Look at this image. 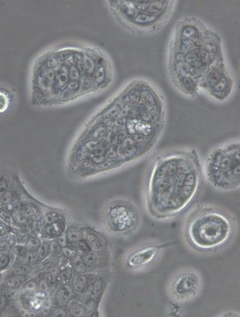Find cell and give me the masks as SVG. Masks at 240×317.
Instances as JSON below:
<instances>
[{"label": "cell", "mask_w": 240, "mask_h": 317, "mask_svg": "<svg viewBox=\"0 0 240 317\" xmlns=\"http://www.w3.org/2000/svg\"><path fill=\"white\" fill-rule=\"evenodd\" d=\"M54 292L53 307H66L75 296L71 282L59 285Z\"/></svg>", "instance_id": "12"}, {"label": "cell", "mask_w": 240, "mask_h": 317, "mask_svg": "<svg viewBox=\"0 0 240 317\" xmlns=\"http://www.w3.org/2000/svg\"><path fill=\"white\" fill-rule=\"evenodd\" d=\"M62 257L66 258V259L71 260L73 259L74 258L76 257L79 253H78L77 250H76L75 247L68 245V246L62 248Z\"/></svg>", "instance_id": "19"}, {"label": "cell", "mask_w": 240, "mask_h": 317, "mask_svg": "<svg viewBox=\"0 0 240 317\" xmlns=\"http://www.w3.org/2000/svg\"><path fill=\"white\" fill-rule=\"evenodd\" d=\"M112 16L123 29L136 36H152L165 28L175 12L178 2L107 1Z\"/></svg>", "instance_id": "6"}, {"label": "cell", "mask_w": 240, "mask_h": 317, "mask_svg": "<svg viewBox=\"0 0 240 317\" xmlns=\"http://www.w3.org/2000/svg\"><path fill=\"white\" fill-rule=\"evenodd\" d=\"M111 274V273H97V272H86V273L76 274L73 276L71 284L76 295L87 296L89 288L92 284L101 276Z\"/></svg>", "instance_id": "11"}, {"label": "cell", "mask_w": 240, "mask_h": 317, "mask_svg": "<svg viewBox=\"0 0 240 317\" xmlns=\"http://www.w3.org/2000/svg\"><path fill=\"white\" fill-rule=\"evenodd\" d=\"M31 277V274L24 275V274H11L6 279V286L9 289H15L23 286L25 283Z\"/></svg>", "instance_id": "15"}, {"label": "cell", "mask_w": 240, "mask_h": 317, "mask_svg": "<svg viewBox=\"0 0 240 317\" xmlns=\"http://www.w3.org/2000/svg\"><path fill=\"white\" fill-rule=\"evenodd\" d=\"M8 303V299L6 295L2 294L0 296V312H3L7 307Z\"/></svg>", "instance_id": "23"}, {"label": "cell", "mask_w": 240, "mask_h": 317, "mask_svg": "<svg viewBox=\"0 0 240 317\" xmlns=\"http://www.w3.org/2000/svg\"><path fill=\"white\" fill-rule=\"evenodd\" d=\"M204 282L200 271L192 267H185L176 272L170 278L167 292L173 302L184 304L194 301L201 294Z\"/></svg>", "instance_id": "9"}, {"label": "cell", "mask_w": 240, "mask_h": 317, "mask_svg": "<svg viewBox=\"0 0 240 317\" xmlns=\"http://www.w3.org/2000/svg\"><path fill=\"white\" fill-rule=\"evenodd\" d=\"M11 256L4 252H0V271L8 269L11 263Z\"/></svg>", "instance_id": "20"}, {"label": "cell", "mask_w": 240, "mask_h": 317, "mask_svg": "<svg viewBox=\"0 0 240 317\" xmlns=\"http://www.w3.org/2000/svg\"><path fill=\"white\" fill-rule=\"evenodd\" d=\"M10 245L7 242L5 238H0V252H4L8 251Z\"/></svg>", "instance_id": "24"}, {"label": "cell", "mask_w": 240, "mask_h": 317, "mask_svg": "<svg viewBox=\"0 0 240 317\" xmlns=\"http://www.w3.org/2000/svg\"><path fill=\"white\" fill-rule=\"evenodd\" d=\"M66 308L68 316H87V312L84 305L80 301L76 300L75 297Z\"/></svg>", "instance_id": "14"}, {"label": "cell", "mask_w": 240, "mask_h": 317, "mask_svg": "<svg viewBox=\"0 0 240 317\" xmlns=\"http://www.w3.org/2000/svg\"><path fill=\"white\" fill-rule=\"evenodd\" d=\"M2 294V289L0 288V296Z\"/></svg>", "instance_id": "25"}, {"label": "cell", "mask_w": 240, "mask_h": 317, "mask_svg": "<svg viewBox=\"0 0 240 317\" xmlns=\"http://www.w3.org/2000/svg\"><path fill=\"white\" fill-rule=\"evenodd\" d=\"M54 240H55L47 239V238H44L42 240L41 246H40L39 250L37 259L35 263L34 267L37 266L42 261L45 260L46 258L52 255Z\"/></svg>", "instance_id": "16"}, {"label": "cell", "mask_w": 240, "mask_h": 317, "mask_svg": "<svg viewBox=\"0 0 240 317\" xmlns=\"http://www.w3.org/2000/svg\"><path fill=\"white\" fill-rule=\"evenodd\" d=\"M56 241L58 242V244L60 245L62 248H64L65 246H68V238L66 237V233H64L63 235L60 236L59 237L57 238L56 239Z\"/></svg>", "instance_id": "22"}, {"label": "cell", "mask_w": 240, "mask_h": 317, "mask_svg": "<svg viewBox=\"0 0 240 317\" xmlns=\"http://www.w3.org/2000/svg\"><path fill=\"white\" fill-rule=\"evenodd\" d=\"M237 231L234 215L221 207L199 203L185 216L182 235L187 246L201 255L219 253L232 243Z\"/></svg>", "instance_id": "5"}, {"label": "cell", "mask_w": 240, "mask_h": 317, "mask_svg": "<svg viewBox=\"0 0 240 317\" xmlns=\"http://www.w3.org/2000/svg\"><path fill=\"white\" fill-rule=\"evenodd\" d=\"M42 240L43 239L36 237V236L31 233L28 242H27L25 246H26V248L28 249L29 252L39 251L40 246H41Z\"/></svg>", "instance_id": "17"}, {"label": "cell", "mask_w": 240, "mask_h": 317, "mask_svg": "<svg viewBox=\"0 0 240 317\" xmlns=\"http://www.w3.org/2000/svg\"><path fill=\"white\" fill-rule=\"evenodd\" d=\"M167 246V244L155 242L141 244L127 254L125 266L134 272L149 270L160 260Z\"/></svg>", "instance_id": "10"}, {"label": "cell", "mask_w": 240, "mask_h": 317, "mask_svg": "<svg viewBox=\"0 0 240 317\" xmlns=\"http://www.w3.org/2000/svg\"><path fill=\"white\" fill-rule=\"evenodd\" d=\"M239 161V141L215 148L202 163L203 178L215 190L236 192L240 188Z\"/></svg>", "instance_id": "7"}, {"label": "cell", "mask_w": 240, "mask_h": 317, "mask_svg": "<svg viewBox=\"0 0 240 317\" xmlns=\"http://www.w3.org/2000/svg\"><path fill=\"white\" fill-rule=\"evenodd\" d=\"M15 102V96L12 90L0 86V116L8 114Z\"/></svg>", "instance_id": "13"}, {"label": "cell", "mask_w": 240, "mask_h": 317, "mask_svg": "<svg viewBox=\"0 0 240 317\" xmlns=\"http://www.w3.org/2000/svg\"><path fill=\"white\" fill-rule=\"evenodd\" d=\"M168 76L185 98L201 94L217 103L228 102L235 81L228 69L223 38L200 18L187 15L177 21L168 44Z\"/></svg>", "instance_id": "3"}, {"label": "cell", "mask_w": 240, "mask_h": 317, "mask_svg": "<svg viewBox=\"0 0 240 317\" xmlns=\"http://www.w3.org/2000/svg\"><path fill=\"white\" fill-rule=\"evenodd\" d=\"M203 180L196 148H170L158 153L146 173L143 200L148 214L157 221L177 217L194 204Z\"/></svg>", "instance_id": "4"}, {"label": "cell", "mask_w": 240, "mask_h": 317, "mask_svg": "<svg viewBox=\"0 0 240 317\" xmlns=\"http://www.w3.org/2000/svg\"><path fill=\"white\" fill-rule=\"evenodd\" d=\"M70 246L75 247V248L77 250L78 253L82 254V255L90 253V252L95 250L86 240L84 239V238H82V239L80 240L77 243L70 245Z\"/></svg>", "instance_id": "18"}, {"label": "cell", "mask_w": 240, "mask_h": 317, "mask_svg": "<svg viewBox=\"0 0 240 317\" xmlns=\"http://www.w3.org/2000/svg\"><path fill=\"white\" fill-rule=\"evenodd\" d=\"M103 221L105 229L109 233L122 236L131 235L140 225V210L131 200L114 199L105 206Z\"/></svg>", "instance_id": "8"}, {"label": "cell", "mask_w": 240, "mask_h": 317, "mask_svg": "<svg viewBox=\"0 0 240 317\" xmlns=\"http://www.w3.org/2000/svg\"><path fill=\"white\" fill-rule=\"evenodd\" d=\"M28 252L25 245L17 244L13 247V253L17 256V258L23 257Z\"/></svg>", "instance_id": "21"}, {"label": "cell", "mask_w": 240, "mask_h": 317, "mask_svg": "<svg viewBox=\"0 0 240 317\" xmlns=\"http://www.w3.org/2000/svg\"><path fill=\"white\" fill-rule=\"evenodd\" d=\"M167 119L160 87L142 78L130 81L81 128L67 155V170L87 179L137 163L158 145Z\"/></svg>", "instance_id": "1"}, {"label": "cell", "mask_w": 240, "mask_h": 317, "mask_svg": "<svg viewBox=\"0 0 240 317\" xmlns=\"http://www.w3.org/2000/svg\"><path fill=\"white\" fill-rule=\"evenodd\" d=\"M114 80L113 63L103 49L86 42H60L40 52L31 64V105L70 104L107 91Z\"/></svg>", "instance_id": "2"}]
</instances>
